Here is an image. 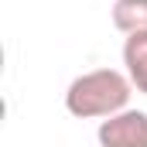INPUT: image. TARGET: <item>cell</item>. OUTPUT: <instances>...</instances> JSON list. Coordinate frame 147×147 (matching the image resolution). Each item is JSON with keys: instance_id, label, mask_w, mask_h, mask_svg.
<instances>
[{"instance_id": "cell-4", "label": "cell", "mask_w": 147, "mask_h": 147, "mask_svg": "<svg viewBox=\"0 0 147 147\" xmlns=\"http://www.w3.org/2000/svg\"><path fill=\"white\" fill-rule=\"evenodd\" d=\"M110 14H113V28L123 34L147 31V0H116Z\"/></svg>"}, {"instance_id": "cell-3", "label": "cell", "mask_w": 147, "mask_h": 147, "mask_svg": "<svg viewBox=\"0 0 147 147\" xmlns=\"http://www.w3.org/2000/svg\"><path fill=\"white\" fill-rule=\"evenodd\" d=\"M123 65H127V75H130L134 89L147 96V31L127 34V41H123Z\"/></svg>"}, {"instance_id": "cell-2", "label": "cell", "mask_w": 147, "mask_h": 147, "mask_svg": "<svg viewBox=\"0 0 147 147\" xmlns=\"http://www.w3.org/2000/svg\"><path fill=\"white\" fill-rule=\"evenodd\" d=\"M96 137H99V147H147V113L123 110L116 116H106Z\"/></svg>"}, {"instance_id": "cell-1", "label": "cell", "mask_w": 147, "mask_h": 147, "mask_svg": "<svg viewBox=\"0 0 147 147\" xmlns=\"http://www.w3.org/2000/svg\"><path fill=\"white\" fill-rule=\"evenodd\" d=\"M134 92L130 75L116 72V69H92V72L72 79V86L65 89V110L79 120H96V116H116L127 110Z\"/></svg>"}]
</instances>
